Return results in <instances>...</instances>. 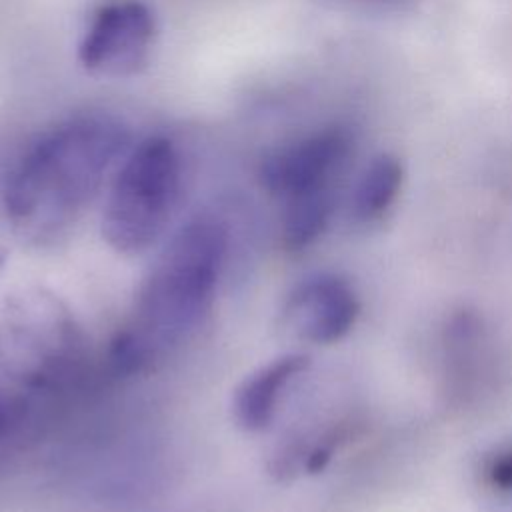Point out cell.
Instances as JSON below:
<instances>
[{"label":"cell","mask_w":512,"mask_h":512,"mask_svg":"<svg viewBox=\"0 0 512 512\" xmlns=\"http://www.w3.org/2000/svg\"><path fill=\"white\" fill-rule=\"evenodd\" d=\"M488 482L502 492H512V450L498 454L488 466Z\"/></svg>","instance_id":"obj_11"},{"label":"cell","mask_w":512,"mask_h":512,"mask_svg":"<svg viewBox=\"0 0 512 512\" xmlns=\"http://www.w3.org/2000/svg\"><path fill=\"white\" fill-rule=\"evenodd\" d=\"M84 330L68 302L46 286H20L0 302V376L36 392L78 374Z\"/></svg>","instance_id":"obj_3"},{"label":"cell","mask_w":512,"mask_h":512,"mask_svg":"<svg viewBox=\"0 0 512 512\" xmlns=\"http://www.w3.org/2000/svg\"><path fill=\"white\" fill-rule=\"evenodd\" d=\"M360 312L350 284L332 274L300 282L282 306V324L312 344H332L344 338Z\"/></svg>","instance_id":"obj_7"},{"label":"cell","mask_w":512,"mask_h":512,"mask_svg":"<svg viewBox=\"0 0 512 512\" xmlns=\"http://www.w3.org/2000/svg\"><path fill=\"white\" fill-rule=\"evenodd\" d=\"M332 214L330 188L284 200L282 244L286 250L310 246L326 228Z\"/></svg>","instance_id":"obj_10"},{"label":"cell","mask_w":512,"mask_h":512,"mask_svg":"<svg viewBox=\"0 0 512 512\" xmlns=\"http://www.w3.org/2000/svg\"><path fill=\"white\" fill-rule=\"evenodd\" d=\"M350 152V134L330 126L270 152L260 164V184L276 198L330 188V178Z\"/></svg>","instance_id":"obj_6"},{"label":"cell","mask_w":512,"mask_h":512,"mask_svg":"<svg viewBox=\"0 0 512 512\" xmlns=\"http://www.w3.org/2000/svg\"><path fill=\"white\" fill-rule=\"evenodd\" d=\"M128 142L110 116H80L40 138L12 168L4 210L30 246L56 244L76 224Z\"/></svg>","instance_id":"obj_2"},{"label":"cell","mask_w":512,"mask_h":512,"mask_svg":"<svg viewBox=\"0 0 512 512\" xmlns=\"http://www.w3.org/2000/svg\"><path fill=\"white\" fill-rule=\"evenodd\" d=\"M404 180V168L392 154L376 156L364 170L354 192V214L360 220L382 216L396 200Z\"/></svg>","instance_id":"obj_9"},{"label":"cell","mask_w":512,"mask_h":512,"mask_svg":"<svg viewBox=\"0 0 512 512\" xmlns=\"http://www.w3.org/2000/svg\"><path fill=\"white\" fill-rule=\"evenodd\" d=\"M310 368V356L284 354L250 372L232 396V418L244 432H262L276 418L286 388Z\"/></svg>","instance_id":"obj_8"},{"label":"cell","mask_w":512,"mask_h":512,"mask_svg":"<svg viewBox=\"0 0 512 512\" xmlns=\"http://www.w3.org/2000/svg\"><path fill=\"white\" fill-rule=\"evenodd\" d=\"M12 418H14V402L8 394V390L4 388V384L0 382V434L8 428Z\"/></svg>","instance_id":"obj_13"},{"label":"cell","mask_w":512,"mask_h":512,"mask_svg":"<svg viewBox=\"0 0 512 512\" xmlns=\"http://www.w3.org/2000/svg\"><path fill=\"white\" fill-rule=\"evenodd\" d=\"M350 2L370 8V10H376V12H392V14L408 12L416 4V0H350Z\"/></svg>","instance_id":"obj_12"},{"label":"cell","mask_w":512,"mask_h":512,"mask_svg":"<svg viewBox=\"0 0 512 512\" xmlns=\"http://www.w3.org/2000/svg\"><path fill=\"white\" fill-rule=\"evenodd\" d=\"M4 260H6V256H4V252H0V270H2V266H4Z\"/></svg>","instance_id":"obj_14"},{"label":"cell","mask_w":512,"mask_h":512,"mask_svg":"<svg viewBox=\"0 0 512 512\" xmlns=\"http://www.w3.org/2000/svg\"><path fill=\"white\" fill-rule=\"evenodd\" d=\"M156 38V18L142 0H112L92 18L80 46V64L104 76L136 74Z\"/></svg>","instance_id":"obj_5"},{"label":"cell","mask_w":512,"mask_h":512,"mask_svg":"<svg viewBox=\"0 0 512 512\" xmlns=\"http://www.w3.org/2000/svg\"><path fill=\"white\" fill-rule=\"evenodd\" d=\"M226 256L228 230L212 216L192 218L170 236L110 342L116 372H148L196 334L212 310Z\"/></svg>","instance_id":"obj_1"},{"label":"cell","mask_w":512,"mask_h":512,"mask_svg":"<svg viewBox=\"0 0 512 512\" xmlns=\"http://www.w3.org/2000/svg\"><path fill=\"white\" fill-rule=\"evenodd\" d=\"M176 146L164 136L142 140L120 166L102 212V238L122 254L148 250L166 230L182 180Z\"/></svg>","instance_id":"obj_4"}]
</instances>
